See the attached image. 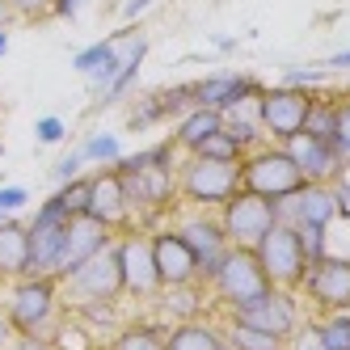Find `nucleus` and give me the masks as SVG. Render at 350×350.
<instances>
[{
  "label": "nucleus",
  "instance_id": "obj_52",
  "mask_svg": "<svg viewBox=\"0 0 350 350\" xmlns=\"http://www.w3.org/2000/svg\"><path fill=\"white\" fill-rule=\"evenodd\" d=\"M13 342V325H9V317H5V308H0V350H5Z\"/></svg>",
  "mask_w": 350,
  "mask_h": 350
},
{
  "label": "nucleus",
  "instance_id": "obj_12",
  "mask_svg": "<svg viewBox=\"0 0 350 350\" xmlns=\"http://www.w3.org/2000/svg\"><path fill=\"white\" fill-rule=\"evenodd\" d=\"M178 237L190 245V254H194V262H198V279L203 283H211L215 279V270H219V262L228 258V249H232V241H228V232H224V224H219V215H186L182 224H178Z\"/></svg>",
  "mask_w": 350,
  "mask_h": 350
},
{
  "label": "nucleus",
  "instance_id": "obj_41",
  "mask_svg": "<svg viewBox=\"0 0 350 350\" xmlns=\"http://www.w3.org/2000/svg\"><path fill=\"white\" fill-rule=\"evenodd\" d=\"M64 135H68V127H64L55 114H46V118H38V122H34V139H38V144H46V148H59V144H64Z\"/></svg>",
  "mask_w": 350,
  "mask_h": 350
},
{
  "label": "nucleus",
  "instance_id": "obj_7",
  "mask_svg": "<svg viewBox=\"0 0 350 350\" xmlns=\"http://www.w3.org/2000/svg\"><path fill=\"white\" fill-rule=\"evenodd\" d=\"M114 258H118V274H122V295L157 299L161 279H157V262H152V237L139 228H127L122 237H114Z\"/></svg>",
  "mask_w": 350,
  "mask_h": 350
},
{
  "label": "nucleus",
  "instance_id": "obj_25",
  "mask_svg": "<svg viewBox=\"0 0 350 350\" xmlns=\"http://www.w3.org/2000/svg\"><path fill=\"white\" fill-rule=\"evenodd\" d=\"M178 144L173 139H161V144H148V148H139V152H122L110 169L114 173H135V169H178Z\"/></svg>",
  "mask_w": 350,
  "mask_h": 350
},
{
  "label": "nucleus",
  "instance_id": "obj_38",
  "mask_svg": "<svg viewBox=\"0 0 350 350\" xmlns=\"http://www.w3.org/2000/svg\"><path fill=\"white\" fill-rule=\"evenodd\" d=\"M161 118H165V110H161V102H157V93H148L144 102L131 110L127 127H131V131H148V127H152V122H161Z\"/></svg>",
  "mask_w": 350,
  "mask_h": 350
},
{
  "label": "nucleus",
  "instance_id": "obj_46",
  "mask_svg": "<svg viewBox=\"0 0 350 350\" xmlns=\"http://www.w3.org/2000/svg\"><path fill=\"white\" fill-rule=\"evenodd\" d=\"M152 5H157V0H122V26H139V17Z\"/></svg>",
  "mask_w": 350,
  "mask_h": 350
},
{
  "label": "nucleus",
  "instance_id": "obj_35",
  "mask_svg": "<svg viewBox=\"0 0 350 350\" xmlns=\"http://www.w3.org/2000/svg\"><path fill=\"white\" fill-rule=\"evenodd\" d=\"M194 157H211V161H241V157H245V148H241L228 131L219 127V131H211L203 144L194 148Z\"/></svg>",
  "mask_w": 350,
  "mask_h": 350
},
{
  "label": "nucleus",
  "instance_id": "obj_34",
  "mask_svg": "<svg viewBox=\"0 0 350 350\" xmlns=\"http://www.w3.org/2000/svg\"><path fill=\"white\" fill-rule=\"evenodd\" d=\"M157 102H161L165 118H182L186 110H194V81H182V85H165V89H157Z\"/></svg>",
  "mask_w": 350,
  "mask_h": 350
},
{
  "label": "nucleus",
  "instance_id": "obj_29",
  "mask_svg": "<svg viewBox=\"0 0 350 350\" xmlns=\"http://www.w3.org/2000/svg\"><path fill=\"white\" fill-rule=\"evenodd\" d=\"M157 304H161V308H169L178 321H194L198 312H203V291H198V283L161 287V291H157Z\"/></svg>",
  "mask_w": 350,
  "mask_h": 350
},
{
  "label": "nucleus",
  "instance_id": "obj_55",
  "mask_svg": "<svg viewBox=\"0 0 350 350\" xmlns=\"http://www.w3.org/2000/svg\"><path fill=\"white\" fill-rule=\"evenodd\" d=\"M97 350H110V346H102V342H97Z\"/></svg>",
  "mask_w": 350,
  "mask_h": 350
},
{
  "label": "nucleus",
  "instance_id": "obj_50",
  "mask_svg": "<svg viewBox=\"0 0 350 350\" xmlns=\"http://www.w3.org/2000/svg\"><path fill=\"white\" fill-rule=\"evenodd\" d=\"M17 26V13H13V5L9 0H0V30H13Z\"/></svg>",
  "mask_w": 350,
  "mask_h": 350
},
{
  "label": "nucleus",
  "instance_id": "obj_33",
  "mask_svg": "<svg viewBox=\"0 0 350 350\" xmlns=\"http://www.w3.org/2000/svg\"><path fill=\"white\" fill-rule=\"evenodd\" d=\"M321 338L329 350H350V308H334V312H325L321 321Z\"/></svg>",
  "mask_w": 350,
  "mask_h": 350
},
{
  "label": "nucleus",
  "instance_id": "obj_43",
  "mask_svg": "<svg viewBox=\"0 0 350 350\" xmlns=\"http://www.w3.org/2000/svg\"><path fill=\"white\" fill-rule=\"evenodd\" d=\"M81 169H85L81 152H68V157H59V161L51 165V182H55V190H59L64 182H72V178H81Z\"/></svg>",
  "mask_w": 350,
  "mask_h": 350
},
{
  "label": "nucleus",
  "instance_id": "obj_13",
  "mask_svg": "<svg viewBox=\"0 0 350 350\" xmlns=\"http://www.w3.org/2000/svg\"><path fill=\"white\" fill-rule=\"evenodd\" d=\"M274 211H279V224H291V228H299V224L329 228L338 219V198H334V186L325 182H299L291 194L274 203Z\"/></svg>",
  "mask_w": 350,
  "mask_h": 350
},
{
  "label": "nucleus",
  "instance_id": "obj_28",
  "mask_svg": "<svg viewBox=\"0 0 350 350\" xmlns=\"http://www.w3.org/2000/svg\"><path fill=\"white\" fill-rule=\"evenodd\" d=\"M46 342H51V350H97V334L89 329V325L72 312V317H59L51 325V334H46Z\"/></svg>",
  "mask_w": 350,
  "mask_h": 350
},
{
  "label": "nucleus",
  "instance_id": "obj_21",
  "mask_svg": "<svg viewBox=\"0 0 350 350\" xmlns=\"http://www.w3.org/2000/svg\"><path fill=\"white\" fill-rule=\"evenodd\" d=\"M30 274V232L26 219L5 215L0 219V283H17Z\"/></svg>",
  "mask_w": 350,
  "mask_h": 350
},
{
  "label": "nucleus",
  "instance_id": "obj_5",
  "mask_svg": "<svg viewBox=\"0 0 350 350\" xmlns=\"http://www.w3.org/2000/svg\"><path fill=\"white\" fill-rule=\"evenodd\" d=\"M254 254H258V262L266 270L270 287L299 291V283H304V274H308V258H304V245H299L291 224H274Z\"/></svg>",
  "mask_w": 350,
  "mask_h": 350
},
{
  "label": "nucleus",
  "instance_id": "obj_4",
  "mask_svg": "<svg viewBox=\"0 0 350 350\" xmlns=\"http://www.w3.org/2000/svg\"><path fill=\"white\" fill-rule=\"evenodd\" d=\"M219 224H224V232H228L232 249H258L266 241V232L279 224V211H274L270 198L237 190L228 203L219 207Z\"/></svg>",
  "mask_w": 350,
  "mask_h": 350
},
{
  "label": "nucleus",
  "instance_id": "obj_56",
  "mask_svg": "<svg viewBox=\"0 0 350 350\" xmlns=\"http://www.w3.org/2000/svg\"><path fill=\"white\" fill-rule=\"evenodd\" d=\"M0 152H5V148H0Z\"/></svg>",
  "mask_w": 350,
  "mask_h": 350
},
{
  "label": "nucleus",
  "instance_id": "obj_14",
  "mask_svg": "<svg viewBox=\"0 0 350 350\" xmlns=\"http://www.w3.org/2000/svg\"><path fill=\"white\" fill-rule=\"evenodd\" d=\"M85 215H93L97 224H106L110 232H127L131 224H135V211H131V203H127V190H122V178L106 165V169H97V173H89V211Z\"/></svg>",
  "mask_w": 350,
  "mask_h": 350
},
{
  "label": "nucleus",
  "instance_id": "obj_57",
  "mask_svg": "<svg viewBox=\"0 0 350 350\" xmlns=\"http://www.w3.org/2000/svg\"><path fill=\"white\" fill-rule=\"evenodd\" d=\"M0 114H5V110H0Z\"/></svg>",
  "mask_w": 350,
  "mask_h": 350
},
{
  "label": "nucleus",
  "instance_id": "obj_47",
  "mask_svg": "<svg viewBox=\"0 0 350 350\" xmlns=\"http://www.w3.org/2000/svg\"><path fill=\"white\" fill-rule=\"evenodd\" d=\"M5 350H51V342H46V338H30V334H13V342Z\"/></svg>",
  "mask_w": 350,
  "mask_h": 350
},
{
  "label": "nucleus",
  "instance_id": "obj_53",
  "mask_svg": "<svg viewBox=\"0 0 350 350\" xmlns=\"http://www.w3.org/2000/svg\"><path fill=\"white\" fill-rule=\"evenodd\" d=\"M211 46H215V51H224V55H228V51H237V38H228V34H215V38H211Z\"/></svg>",
  "mask_w": 350,
  "mask_h": 350
},
{
  "label": "nucleus",
  "instance_id": "obj_30",
  "mask_svg": "<svg viewBox=\"0 0 350 350\" xmlns=\"http://www.w3.org/2000/svg\"><path fill=\"white\" fill-rule=\"evenodd\" d=\"M110 350H165V329H157V325H118Z\"/></svg>",
  "mask_w": 350,
  "mask_h": 350
},
{
  "label": "nucleus",
  "instance_id": "obj_40",
  "mask_svg": "<svg viewBox=\"0 0 350 350\" xmlns=\"http://www.w3.org/2000/svg\"><path fill=\"white\" fill-rule=\"evenodd\" d=\"M325 232H329V228H312V224H299V228H295V237H299V245H304V258L308 262H317V258L329 254V249H325Z\"/></svg>",
  "mask_w": 350,
  "mask_h": 350
},
{
  "label": "nucleus",
  "instance_id": "obj_22",
  "mask_svg": "<svg viewBox=\"0 0 350 350\" xmlns=\"http://www.w3.org/2000/svg\"><path fill=\"white\" fill-rule=\"evenodd\" d=\"M219 127L228 131L245 152H254V148L266 144V131H262V114H258V97H245V102L219 110Z\"/></svg>",
  "mask_w": 350,
  "mask_h": 350
},
{
  "label": "nucleus",
  "instance_id": "obj_48",
  "mask_svg": "<svg viewBox=\"0 0 350 350\" xmlns=\"http://www.w3.org/2000/svg\"><path fill=\"white\" fill-rule=\"evenodd\" d=\"M334 198H338V219H350V182L346 178L334 182Z\"/></svg>",
  "mask_w": 350,
  "mask_h": 350
},
{
  "label": "nucleus",
  "instance_id": "obj_26",
  "mask_svg": "<svg viewBox=\"0 0 350 350\" xmlns=\"http://www.w3.org/2000/svg\"><path fill=\"white\" fill-rule=\"evenodd\" d=\"M211 131H219V114L215 110H186L178 118V127H173V144H178V152H194L198 144H203Z\"/></svg>",
  "mask_w": 350,
  "mask_h": 350
},
{
  "label": "nucleus",
  "instance_id": "obj_20",
  "mask_svg": "<svg viewBox=\"0 0 350 350\" xmlns=\"http://www.w3.org/2000/svg\"><path fill=\"white\" fill-rule=\"evenodd\" d=\"M114 245V232L106 224H97L93 215H72L68 219V254H64V266H59V279L72 274L81 262H89L93 254H102V249Z\"/></svg>",
  "mask_w": 350,
  "mask_h": 350
},
{
  "label": "nucleus",
  "instance_id": "obj_10",
  "mask_svg": "<svg viewBox=\"0 0 350 350\" xmlns=\"http://www.w3.org/2000/svg\"><path fill=\"white\" fill-rule=\"evenodd\" d=\"M308 102H312V93H308V89H291V85H262V93H258L262 131H266L270 139L287 144L291 135L304 131Z\"/></svg>",
  "mask_w": 350,
  "mask_h": 350
},
{
  "label": "nucleus",
  "instance_id": "obj_31",
  "mask_svg": "<svg viewBox=\"0 0 350 350\" xmlns=\"http://www.w3.org/2000/svg\"><path fill=\"white\" fill-rule=\"evenodd\" d=\"M77 152H81L85 165H102V169H106V165H114V161L122 157V139H118L114 131H102V135H89Z\"/></svg>",
  "mask_w": 350,
  "mask_h": 350
},
{
  "label": "nucleus",
  "instance_id": "obj_15",
  "mask_svg": "<svg viewBox=\"0 0 350 350\" xmlns=\"http://www.w3.org/2000/svg\"><path fill=\"white\" fill-rule=\"evenodd\" d=\"M118 178L135 215H161L178 198V169H135V173H118Z\"/></svg>",
  "mask_w": 350,
  "mask_h": 350
},
{
  "label": "nucleus",
  "instance_id": "obj_2",
  "mask_svg": "<svg viewBox=\"0 0 350 350\" xmlns=\"http://www.w3.org/2000/svg\"><path fill=\"white\" fill-rule=\"evenodd\" d=\"M241 190V161H211L182 152L178 161V194L198 207H224Z\"/></svg>",
  "mask_w": 350,
  "mask_h": 350
},
{
  "label": "nucleus",
  "instance_id": "obj_45",
  "mask_svg": "<svg viewBox=\"0 0 350 350\" xmlns=\"http://www.w3.org/2000/svg\"><path fill=\"white\" fill-rule=\"evenodd\" d=\"M26 203H30L26 186H0V215H17Z\"/></svg>",
  "mask_w": 350,
  "mask_h": 350
},
{
  "label": "nucleus",
  "instance_id": "obj_51",
  "mask_svg": "<svg viewBox=\"0 0 350 350\" xmlns=\"http://www.w3.org/2000/svg\"><path fill=\"white\" fill-rule=\"evenodd\" d=\"M325 68H329V72H342V68H350V51H338V55H329V59H325Z\"/></svg>",
  "mask_w": 350,
  "mask_h": 350
},
{
  "label": "nucleus",
  "instance_id": "obj_11",
  "mask_svg": "<svg viewBox=\"0 0 350 350\" xmlns=\"http://www.w3.org/2000/svg\"><path fill=\"white\" fill-rule=\"evenodd\" d=\"M299 295L312 308L334 312V308H350V258H334L325 254L317 262H308V274L299 283Z\"/></svg>",
  "mask_w": 350,
  "mask_h": 350
},
{
  "label": "nucleus",
  "instance_id": "obj_39",
  "mask_svg": "<svg viewBox=\"0 0 350 350\" xmlns=\"http://www.w3.org/2000/svg\"><path fill=\"white\" fill-rule=\"evenodd\" d=\"M287 350H329L325 346V338H321V325L317 321H304L299 329L287 338Z\"/></svg>",
  "mask_w": 350,
  "mask_h": 350
},
{
  "label": "nucleus",
  "instance_id": "obj_32",
  "mask_svg": "<svg viewBox=\"0 0 350 350\" xmlns=\"http://www.w3.org/2000/svg\"><path fill=\"white\" fill-rule=\"evenodd\" d=\"M304 135H312V139H329V144H334V97L312 93L308 118H304Z\"/></svg>",
  "mask_w": 350,
  "mask_h": 350
},
{
  "label": "nucleus",
  "instance_id": "obj_36",
  "mask_svg": "<svg viewBox=\"0 0 350 350\" xmlns=\"http://www.w3.org/2000/svg\"><path fill=\"white\" fill-rule=\"evenodd\" d=\"M334 148L350 161V89L334 93Z\"/></svg>",
  "mask_w": 350,
  "mask_h": 350
},
{
  "label": "nucleus",
  "instance_id": "obj_6",
  "mask_svg": "<svg viewBox=\"0 0 350 350\" xmlns=\"http://www.w3.org/2000/svg\"><path fill=\"white\" fill-rule=\"evenodd\" d=\"M228 317L245 321V325H258V329L274 334V338H291L299 325H304V304H299V291H287V287H270L262 291L258 299H249L241 308H228Z\"/></svg>",
  "mask_w": 350,
  "mask_h": 350
},
{
  "label": "nucleus",
  "instance_id": "obj_17",
  "mask_svg": "<svg viewBox=\"0 0 350 350\" xmlns=\"http://www.w3.org/2000/svg\"><path fill=\"white\" fill-rule=\"evenodd\" d=\"M148 237H152V262H157L161 287L203 283V279H198V262L190 254V245L178 237V228H161V232H148Z\"/></svg>",
  "mask_w": 350,
  "mask_h": 350
},
{
  "label": "nucleus",
  "instance_id": "obj_19",
  "mask_svg": "<svg viewBox=\"0 0 350 350\" xmlns=\"http://www.w3.org/2000/svg\"><path fill=\"white\" fill-rule=\"evenodd\" d=\"M30 232V274H51L59 279V266L68 254V219H26Z\"/></svg>",
  "mask_w": 350,
  "mask_h": 350
},
{
  "label": "nucleus",
  "instance_id": "obj_37",
  "mask_svg": "<svg viewBox=\"0 0 350 350\" xmlns=\"http://www.w3.org/2000/svg\"><path fill=\"white\" fill-rule=\"evenodd\" d=\"M55 194L64 198L68 215H85L89 211V178H85V173H81V178H72V182H64Z\"/></svg>",
  "mask_w": 350,
  "mask_h": 350
},
{
  "label": "nucleus",
  "instance_id": "obj_27",
  "mask_svg": "<svg viewBox=\"0 0 350 350\" xmlns=\"http://www.w3.org/2000/svg\"><path fill=\"white\" fill-rule=\"evenodd\" d=\"M219 334H224V342H228L232 350H287L283 338L258 329V325H245V321H237V317H228V325H224Z\"/></svg>",
  "mask_w": 350,
  "mask_h": 350
},
{
  "label": "nucleus",
  "instance_id": "obj_54",
  "mask_svg": "<svg viewBox=\"0 0 350 350\" xmlns=\"http://www.w3.org/2000/svg\"><path fill=\"white\" fill-rule=\"evenodd\" d=\"M9 55V30H0V59Z\"/></svg>",
  "mask_w": 350,
  "mask_h": 350
},
{
  "label": "nucleus",
  "instance_id": "obj_8",
  "mask_svg": "<svg viewBox=\"0 0 350 350\" xmlns=\"http://www.w3.org/2000/svg\"><path fill=\"white\" fill-rule=\"evenodd\" d=\"M211 287H215L219 304L241 308V304H249V299H258L262 291H270V279H266V270H262L254 249H228V258L219 262Z\"/></svg>",
  "mask_w": 350,
  "mask_h": 350
},
{
  "label": "nucleus",
  "instance_id": "obj_42",
  "mask_svg": "<svg viewBox=\"0 0 350 350\" xmlns=\"http://www.w3.org/2000/svg\"><path fill=\"white\" fill-rule=\"evenodd\" d=\"M325 77H329L325 68H287L279 85H291V89H308V85H325Z\"/></svg>",
  "mask_w": 350,
  "mask_h": 350
},
{
  "label": "nucleus",
  "instance_id": "obj_23",
  "mask_svg": "<svg viewBox=\"0 0 350 350\" xmlns=\"http://www.w3.org/2000/svg\"><path fill=\"white\" fill-rule=\"evenodd\" d=\"M72 72H81V77L93 85V89H106L114 81V72H118V55H114V42L102 38V42H93L85 46V51L72 55Z\"/></svg>",
  "mask_w": 350,
  "mask_h": 350
},
{
  "label": "nucleus",
  "instance_id": "obj_3",
  "mask_svg": "<svg viewBox=\"0 0 350 350\" xmlns=\"http://www.w3.org/2000/svg\"><path fill=\"white\" fill-rule=\"evenodd\" d=\"M299 182H304V173H299V165L291 161L283 144H262L241 157V190H249V194H262L270 203H279Z\"/></svg>",
  "mask_w": 350,
  "mask_h": 350
},
{
  "label": "nucleus",
  "instance_id": "obj_49",
  "mask_svg": "<svg viewBox=\"0 0 350 350\" xmlns=\"http://www.w3.org/2000/svg\"><path fill=\"white\" fill-rule=\"evenodd\" d=\"M81 5L85 0H51V17H59V21H72L81 13Z\"/></svg>",
  "mask_w": 350,
  "mask_h": 350
},
{
  "label": "nucleus",
  "instance_id": "obj_44",
  "mask_svg": "<svg viewBox=\"0 0 350 350\" xmlns=\"http://www.w3.org/2000/svg\"><path fill=\"white\" fill-rule=\"evenodd\" d=\"M17 21H46L51 17V0H9Z\"/></svg>",
  "mask_w": 350,
  "mask_h": 350
},
{
  "label": "nucleus",
  "instance_id": "obj_16",
  "mask_svg": "<svg viewBox=\"0 0 350 350\" xmlns=\"http://www.w3.org/2000/svg\"><path fill=\"white\" fill-rule=\"evenodd\" d=\"M283 148L291 152V161L299 165L304 182H325V186H334L338 178H346V169H350V161L338 152L329 139H312V135H304V131L291 135Z\"/></svg>",
  "mask_w": 350,
  "mask_h": 350
},
{
  "label": "nucleus",
  "instance_id": "obj_18",
  "mask_svg": "<svg viewBox=\"0 0 350 350\" xmlns=\"http://www.w3.org/2000/svg\"><path fill=\"white\" fill-rule=\"evenodd\" d=\"M262 81L258 77H245V72H211V77H198L194 81V106L198 110H228L245 97H258Z\"/></svg>",
  "mask_w": 350,
  "mask_h": 350
},
{
  "label": "nucleus",
  "instance_id": "obj_1",
  "mask_svg": "<svg viewBox=\"0 0 350 350\" xmlns=\"http://www.w3.org/2000/svg\"><path fill=\"white\" fill-rule=\"evenodd\" d=\"M5 317L13 325V334H30V338H46L51 325L64 317V291H59V279L51 274H26V279L9 283V295H5Z\"/></svg>",
  "mask_w": 350,
  "mask_h": 350
},
{
  "label": "nucleus",
  "instance_id": "obj_24",
  "mask_svg": "<svg viewBox=\"0 0 350 350\" xmlns=\"http://www.w3.org/2000/svg\"><path fill=\"white\" fill-rule=\"evenodd\" d=\"M224 334L207 321H178L165 334V350H219Z\"/></svg>",
  "mask_w": 350,
  "mask_h": 350
},
{
  "label": "nucleus",
  "instance_id": "obj_9",
  "mask_svg": "<svg viewBox=\"0 0 350 350\" xmlns=\"http://www.w3.org/2000/svg\"><path fill=\"white\" fill-rule=\"evenodd\" d=\"M59 291L72 304H93V299H118L122 295V274H118V258H114V245L93 254L89 262H81L72 274L59 279Z\"/></svg>",
  "mask_w": 350,
  "mask_h": 350
}]
</instances>
